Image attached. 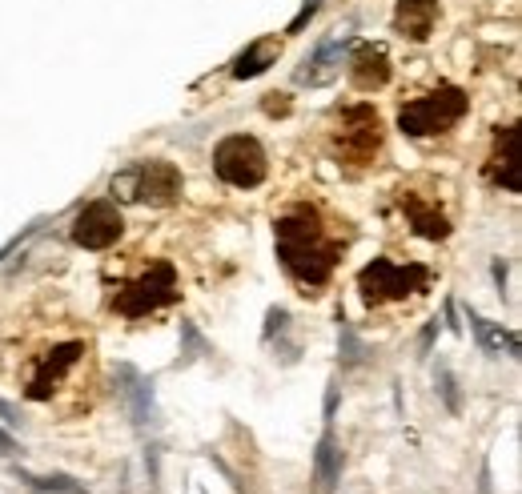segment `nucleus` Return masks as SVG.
<instances>
[{"mask_svg":"<svg viewBox=\"0 0 522 494\" xmlns=\"http://www.w3.org/2000/svg\"><path fill=\"white\" fill-rule=\"evenodd\" d=\"M25 486H33V490H45V494H89L77 478H69V474H17Z\"/></svg>","mask_w":522,"mask_h":494,"instance_id":"obj_18","label":"nucleus"},{"mask_svg":"<svg viewBox=\"0 0 522 494\" xmlns=\"http://www.w3.org/2000/svg\"><path fill=\"white\" fill-rule=\"evenodd\" d=\"M442 9H438V0H398L394 5V29L410 41H426L438 25Z\"/></svg>","mask_w":522,"mask_h":494,"instance_id":"obj_10","label":"nucleus"},{"mask_svg":"<svg viewBox=\"0 0 522 494\" xmlns=\"http://www.w3.org/2000/svg\"><path fill=\"white\" fill-rule=\"evenodd\" d=\"M350 81H354L358 93L382 89V85L390 81V57H386L382 49H374V45H362V49L354 53V61H350Z\"/></svg>","mask_w":522,"mask_h":494,"instance_id":"obj_11","label":"nucleus"},{"mask_svg":"<svg viewBox=\"0 0 522 494\" xmlns=\"http://www.w3.org/2000/svg\"><path fill=\"white\" fill-rule=\"evenodd\" d=\"M274 237H278L282 266L290 270L294 282L306 286V294H318L334 278V266L342 262V241L330 237L314 205H298L286 217H278Z\"/></svg>","mask_w":522,"mask_h":494,"instance_id":"obj_1","label":"nucleus"},{"mask_svg":"<svg viewBox=\"0 0 522 494\" xmlns=\"http://www.w3.org/2000/svg\"><path fill=\"white\" fill-rule=\"evenodd\" d=\"M346 49H350V33H342V37H334V41H326L306 65L310 69H302L298 73V81L302 85H326V81H334L338 77V65H342V57H346Z\"/></svg>","mask_w":522,"mask_h":494,"instance_id":"obj_12","label":"nucleus"},{"mask_svg":"<svg viewBox=\"0 0 522 494\" xmlns=\"http://www.w3.org/2000/svg\"><path fill=\"white\" fill-rule=\"evenodd\" d=\"M438 390H442L446 406L458 414V410H462V398H458V390H454V378H450V370H438Z\"/></svg>","mask_w":522,"mask_h":494,"instance_id":"obj_20","label":"nucleus"},{"mask_svg":"<svg viewBox=\"0 0 522 494\" xmlns=\"http://www.w3.org/2000/svg\"><path fill=\"white\" fill-rule=\"evenodd\" d=\"M85 354H89L85 342H61V346H53L49 354H41V358L33 362V370H29L25 398H33V402H49V398L57 394V386L73 374V366H77Z\"/></svg>","mask_w":522,"mask_h":494,"instance_id":"obj_8","label":"nucleus"},{"mask_svg":"<svg viewBox=\"0 0 522 494\" xmlns=\"http://www.w3.org/2000/svg\"><path fill=\"white\" fill-rule=\"evenodd\" d=\"M113 193L121 201H145V205H173L181 193V173L173 161H137L125 173L113 177Z\"/></svg>","mask_w":522,"mask_h":494,"instance_id":"obj_2","label":"nucleus"},{"mask_svg":"<svg viewBox=\"0 0 522 494\" xmlns=\"http://www.w3.org/2000/svg\"><path fill=\"white\" fill-rule=\"evenodd\" d=\"M338 474H342V450H338V434H334V422H330L326 434H322V442H318V458H314L318 494H334Z\"/></svg>","mask_w":522,"mask_h":494,"instance_id":"obj_14","label":"nucleus"},{"mask_svg":"<svg viewBox=\"0 0 522 494\" xmlns=\"http://www.w3.org/2000/svg\"><path fill=\"white\" fill-rule=\"evenodd\" d=\"M430 282V270L410 262V266H398L390 258H374L362 274H358V290H362V302L366 306H386V302H402L418 290H426Z\"/></svg>","mask_w":522,"mask_h":494,"instance_id":"obj_3","label":"nucleus"},{"mask_svg":"<svg viewBox=\"0 0 522 494\" xmlns=\"http://www.w3.org/2000/svg\"><path fill=\"white\" fill-rule=\"evenodd\" d=\"M177 270L169 262H153L137 282H129L125 290H117L113 298V310L125 314V318H145L169 302H177Z\"/></svg>","mask_w":522,"mask_h":494,"instance_id":"obj_6","label":"nucleus"},{"mask_svg":"<svg viewBox=\"0 0 522 494\" xmlns=\"http://www.w3.org/2000/svg\"><path fill=\"white\" fill-rule=\"evenodd\" d=\"M278 57H282V45H278L274 37H261V41H253V45L233 61V77H237V81L261 77L270 65H278Z\"/></svg>","mask_w":522,"mask_h":494,"instance_id":"obj_15","label":"nucleus"},{"mask_svg":"<svg viewBox=\"0 0 522 494\" xmlns=\"http://www.w3.org/2000/svg\"><path fill=\"white\" fill-rule=\"evenodd\" d=\"M133 414H137V426H153L157 422V406H153V390L149 382H133Z\"/></svg>","mask_w":522,"mask_h":494,"instance_id":"obj_19","label":"nucleus"},{"mask_svg":"<svg viewBox=\"0 0 522 494\" xmlns=\"http://www.w3.org/2000/svg\"><path fill=\"white\" fill-rule=\"evenodd\" d=\"M494 181L506 193L522 189V173H518V125H506L502 141H498V157H494Z\"/></svg>","mask_w":522,"mask_h":494,"instance_id":"obj_16","label":"nucleus"},{"mask_svg":"<svg viewBox=\"0 0 522 494\" xmlns=\"http://www.w3.org/2000/svg\"><path fill=\"white\" fill-rule=\"evenodd\" d=\"M318 5H322V0H306L302 13H298V17H294V25H290V33H302V29H306V21L318 13Z\"/></svg>","mask_w":522,"mask_h":494,"instance_id":"obj_21","label":"nucleus"},{"mask_svg":"<svg viewBox=\"0 0 522 494\" xmlns=\"http://www.w3.org/2000/svg\"><path fill=\"white\" fill-rule=\"evenodd\" d=\"M470 330H474V338H478V346L486 350V354H506V358H518V334H510V330H502L498 322H486L482 314H474L470 310Z\"/></svg>","mask_w":522,"mask_h":494,"instance_id":"obj_17","label":"nucleus"},{"mask_svg":"<svg viewBox=\"0 0 522 494\" xmlns=\"http://www.w3.org/2000/svg\"><path fill=\"white\" fill-rule=\"evenodd\" d=\"M378 149H382V117L370 105L342 109L338 129H334V153L350 165H370Z\"/></svg>","mask_w":522,"mask_h":494,"instance_id":"obj_7","label":"nucleus"},{"mask_svg":"<svg viewBox=\"0 0 522 494\" xmlns=\"http://www.w3.org/2000/svg\"><path fill=\"white\" fill-rule=\"evenodd\" d=\"M402 209H406V217H410V225H414L418 237H430V241L450 237V217L438 205H422L414 193H402Z\"/></svg>","mask_w":522,"mask_h":494,"instance_id":"obj_13","label":"nucleus"},{"mask_svg":"<svg viewBox=\"0 0 522 494\" xmlns=\"http://www.w3.org/2000/svg\"><path fill=\"white\" fill-rule=\"evenodd\" d=\"M213 173L233 189H257L270 173V157L257 137L233 133L213 149Z\"/></svg>","mask_w":522,"mask_h":494,"instance_id":"obj_4","label":"nucleus"},{"mask_svg":"<svg viewBox=\"0 0 522 494\" xmlns=\"http://www.w3.org/2000/svg\"><path fill=\"white\" fill-rule=\"evenodd\" d=\"M121 233H125V217L113 201H93L73 221V241L81 250H109V245H117Z\"/></svg>","mask_w":522,"mask_h":494,"instance_id":"obj_9","label":"nucleus"},{"mask_svg":"<svg viewBox=\"0 0 522 494\" xmlns=\"http://www.w3.org/2000/svg\"><path fill=\"white\" fill-rule=\"evenodd\" d=\"M470 101L462 89H438L430 97H418V101H406L402 113H398V125L402 133L410 137H434V133H446L454 129L462 117H466Z\"/></svg>","mask_w":522,"mask_h":494,"instance_id":"obj_5","label":"nucleus"}]
</instances>
